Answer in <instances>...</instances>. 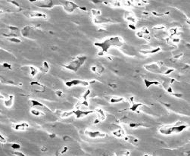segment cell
Here are the masks:
<instances>
[{"mask_svg": "<svg viewBox=\"0 0 190 156\" xmlns=\"http://www.w3.org/2000/svg\"><path fill=\"white\" fill-rule=\"evenodd\" d=\"M124 45V40L120 37H113L110 38H107L102 42L95 43L94 45L96 47L101 49V52L99 53V55L102 56L104 54H108L109 49L111 47L116 48H122Z\"/></svg>", "mask_w": 190, "mask_h": 156, "instance_id": "obj_1", "label": "cell"}, {"mask_svg": "<svg viewBox=\"0 0 190 156\" xmlns=\"http://www.w3.org/2000/svg\"><path fill=\"white\" fill-rule=\"evenodd\" d=\"M144 67L150 72L161 74L165 75H168L173 71H174V69L166 67L162 61H158L157 63H153V64H150V65H146L144 66Z\"/></svg>", "mask_w": 190, "mask_h": 156, "instance_id": "obj_2", "label": "cell"}, {"mask_svg": "<svg viewBox=\"0 0 190 156\" xmlns=\"http://www.w3.org/2000/svg\"><path fill=\"white\" fill-rule=\"evenodd\" d=\"M86 59L87 58L85 55H79L77 57H74L69 62L63 65V67L68 71H71L73 72H77L80 67L86 62Z\"/></svg>", "mask_w": 190, "mask_h": 156, "instance_id": "obj_3", "label": "cell"}, {"mask_svg": "<svg viewBox=\"0 0 190 156\" xmlns=\"http://www.w3.org/2000/svg\"><path fill=\"white\" fill-rule=\"evenodd\" d=\"M188 127V125L183 124H176L174 125H165L158 129L159 132L163 135H170L172 134H179Z\"/></svg>", "mask_w": 190, "mask_h": 156, "instance_id": "obj_4", "label": "cell"}, {"mask_svg": "<svg viewBox=\"0 0 190 156\" xmlns=\"http://www.w3.org/2000/svg\"><path fill=\"white\" fill-rule=\"evenodd\" d=\"M60 2L61 4V5L63 7V8H64L67 12H69V13H71L73 11H76L77 9H81V10L86 11V8H81L76 3L71 2V1H61Z\"/></svg>", "mask_w": 190, "mask_h": 156, "instance_id": "obj_5", "label": "cell"}, {"mask_svg": "<svg viewBox=\"0 0 190 156\" xmlns=\"http://www.w3.org/2000/svg\"><path fill=\"white\" fill-rule=\"evenodd\" d=\"M31 2L35 4L37 7L47 9L52 8L55 5H56V2L51 0H38V1H31Z\"/></svg>", "mask_w": 190, "mask_h": 156, "instance_id": "obj_6", "label": "cell"}, {"mask_svg": "<svg viewBox=\"0 0 190 156\" xmlns=\"http://www.w3.org/2000/svg\"><path fill=\"white\" fill-rule=\"evenodd\" d=\"M90 84L89 82L86 81V80H67L65 83V86L67 87L71 88L73 86H88Z\"/></svg>", "mask_w": 190, "mask_h": 156, "instance_id": "obj_7", "label": "cell"}, {"mask_svg": "<svg viewBox=\"0 0 190 156\" xmlns=\"http://www.w3.org/2000/svg\"><path fill=\"white\" fill-rule=\"evenodd\" d=\"M94 111H86L83 110L80 107H77L76 110H73V114H75V116L77 118H82L83 117L87 116V115L93 114Z\"/></svg>", "mask_w": 190, "mask_h": 156, "instance_id": "obj_8", "label": "cell"}, {"mask_svg": "<svg viewBox=\"0 0 190 156\" xmlns=\"http://www.w3.org/2000/svg\"><path fill=\"white\" fill-rule=\"evenodd\" d=\"M85 134L88 136L89 138L95 139V138H105L107 136L105 133H102L101 131H92V130H86L85 131Z\"/></svg>", "mask_w": 190, "mask_h": 156, "instance_id": "obj_9", "label": "cell"}, {"mask_svg": "<svg viewBox=\"0 0 190 156\" xmlns=\"http://www.w3.org/2000/svg\"><path fill=\"white\" fill-rule=\"evenodd\" d=\"M124 18L128 22L131 23L132 24H134L136 23L137 20H136V18L134 15V13L133 11H126L125 13H124Z\"/></svg>", "mask_w": 190, "mask_h": 156, "instance_id": "obj_10", "label": "cell"}, {"mask_svg": "<svg viewBox=\"0 0 190 156\" xmlns=\"http://www.w3.org/2000/svg\"><path fill=\"white\" fill-rule=\"evenodd\" d=\"M30 86L33 88V89L37 92H44L45 90V86H43L41 83H39L37 81H32L30 83Z\"/></svg>", "mask_w": 190, "mask_h": 156, "instance_id": "obj_11", "label": "cell"}, {"mask_svg": "<svg viewBox=\"0 0 190 156\" xmlns=\"http://www.w3.org/2000/svg\"><path fill=\"white\" fill-rule=\"evenodd\" d=\"M30 106L33 108H42V109H45V110H49V109L45 106V105H43V103L39 102L37 100H34V99H31L30 100Z\"/></svg>", "mask_w": 190, "mask_h": 156, "instance_id": "obj_12", "label": "cell"}, {"mask_svg": "<svg viewBox=\"0 0 190 156\" xmlns=\"http://www.w3.org/2000/svg\"><path fill=\"white\" fill-rule=\"evenodd\" d=\"M29 127V124L27 123H21V124H14L12 126V128L15 130L17 131H24Z\"/></svg>", "mask_w": 190, "mask_h": 156, "instance_id": "obj_13", "label": "cell"}, {"mask_svg": "<svg viewBox=\"0 0 190 156\" xmlns=\"http://www.w3.org/2000/svg\"><path fill=\"white\" fill-rule=\"evenodd\" d=\"M14 103V96L9 95L4 99V105L6 108H11Z\"/></svg>", "mask_w": 190, "mask_h": 156, "instance_id": "obj_14", "label": "cell"}, {"mask_svg": "<svg viewBox=\"0 0 190 156\" xmlns=\"http://www.w3.org/2000/svg\"><path fill=\"white\" fill-rule=\"evenodd\" d=\"M91 71H93V73L98 74V75H100L103 71H105V68L103 67L102 65H93L91 67Z\"/></svg>", "mask_w": 190, "mask_h": 156, "instance_id": "obj_15", "label": "cell"}, {"mask_svg": "<svg viewBox=\"0 0 190 156\" xmlns=\"http://www.w3.org/2000/svg\"><path fill=\"white\" fill-rule=\"evenodd\" d=\"M97 114V116H98V120L99 121L101 120H105L106 119V114L105 113V111L102 110L101 108H97L95 109V111H94Z\"/></svg>", "mask_w": 190, "mask_h": 156, "instance_id": "obj_16", "label": "cell"}, {"mask_svg": "<svg viewBox=\"0 0 190 156\" xmlns=\"http://www.w3.org/2000/svg\"><path fill=\"white\" fill-rule=\"evenodd\" d=\"M29 17L30 18H46L47 16L45 14L41 13V12H37V11H33L29 14Z\"/></svg>", "mask_w": 190, "mask_h": 156, "instance_id": "obj_17", "label": "cell"}, {"mask_svg": "<svg viewBox=\"0 0 190 156\" xmlns=\"http://www.w3.org/2000/svg\"><path fill=\"white\" fill-rule=\"evenodd\" d=\"M126 99H124V98L122 97H118V96H110L109 98V102L110 103H119V102H124Z\"/></svg>", "mask_w": 190, "mask_h": 156, "instance_id": "obj_18", "label": "cell"}, {"mask_svg": "<svg viewBox=\"0 0 190 156\" xmlns=\"http://www.w3.org/2000/svg\"><path fill=\"white\" fill-rule=\"evenodd\" d=\"M144 83H145L146 89H148L151 86H153V85L158 86L160 84V83L158 81H155V80H153L152 81V80H147V79L144 80Z\"/></svg>", "mask_w": 190, "mask_h": 156, "instance_id": "obj_19", "label": "cell"}, {"mask_svg": "<svg viewBox=\"0 0 190 156\" xmlns=\"http://www.w3.org/2000/svg\"><path fill=\"white\" fill-rule=\"evenodd\" d=\"M28 69H29V71H30V75L32 77H34L36 76V75L38 74V69L35 67L33 66H26Z\"/></svg>", "mask_w": 190, "mask_h": 156, "instance_id": "obj_20", "label": "cell"}, {"mask_svg": "<svg viewBox=\"0 0 190 156\" xmlns=\"http://www.w3.org/2000/svg\"><path fill=\"white\" fill-rule=\"evenodd\" d=\"M161 50V48L160 47H158V48H155L154 49H150V50H142V51H140V52H142V54H149V55H152V54H155L157 53L158 52H159Z\"/></svg>", "mask_w": 190, "mask_h": 156, "instance_id": "obj_21", "label": "cell"}, {"mask_svg": "<svg viewBox=\"0 0 190 156\" xmlns=\"http://www.w3.org/2000/svg\"><path fill=\"white\" fill-rule=\"evenodd\" d=\"M112 133H113L114 136H117V137H118V138L124 137V131L123 129H121V128H119V129H117V130H116L113 131Z\"/></svg>", "mask_w": 190, "mask_h": 156, "instance_id": "obj_22", "label": "cell"}, {"mask_svg": "<svg viewBox=\"0 0 190 156\" xmlns=\"http://www.w3.org/2000/svg\"><path fill=\"white\" fill-rule=\"evenodd\" d=\"M133 2V5H136V6H138V7H142V6H144V5H146L148 2V1H143V0H141V1H132Z\"/></svg>", "mask_w": 190, "mask_h": 156, "instance_id": "obj_23", "label": "cell"}, {"mask_svg": "<svg viewBox=\"0 0 190 156\" xmlns=\"http://www.w3.org/2000/svg\"><path fill=\"white\" fill-rule=\"evenodd\" d=\"M40 70H41V71H43V72H44V73L49 72V65L47 61H44V62L43 63V65H42V66H41V68H40Z\"/></svg>", "mask_w": 190, "mask_h": 156, "instance_id": "obj_24", "label": "cell"}, {"mask_svg": "<svg viewBox=\"0 0 190 156\" xmlns=\"http://www.w3.org/2000/svg\"><path fill=\"white\" fill-rule=\"evenodd\" d=\"M30 113H31L33 115H34V116H37V117L42 116V115L44 114V113H43L42 111H40L39 110H38V109H37V108H33V109H31Z\"/></svg>", "mask_w": 190, "mask_h": 156, "instance_id": "obj_25", "label": "cell"}, {"mask_svg": "<svg viewBox=\"0 0 190 156\" xmlns=\"http://www.w3.org/2000/svg\"><path fill=\"white\" fill-rule=\"evenodd\" d=\"M67 151H68V147L64 146V147H62L61 149H60L58 150V152H57V155L59 156V155H63V154L66 153Z\"/></svg>", "mask_w": 190, "mask_h": 156, "instance_id": "obj_26", "label": "cell"}, {"mask_svg": "<svg viewBox=\"0 0 190 156\" xmlns=\"http://www.w3.org/2000/svg\"><path fill=\"white\" fill-rule=\"evenodd\" d=\"M8 41L14 43H20L21 42V40L17 37H11V38H8Z\"/></svg>", "mask_w": 190, "mask_h": 156, "instance_id": "obj_27", "label": "cell"}, {"mask_svg": "<svg viewBox=\"0 0 190 156\" xmlns=\"http://www.w3.org/2000/svg\"><path fill=\"white\" fill-rule=\"evenodd\" d=\"M72 114H73V111H65V112L61 113V118H67V117H69V116H71Z\"/></svg>", "mask_w": 190, "mask_h": 156, "instance_id": "obj_28", "label": "cell"}, {"mask_svg": "<svg viewBox=\"0 0 190 156\" xmlns=\"http://www.w3.org/2000/svg\"><path fill=\"white\" fill-rule=\"evenodd\" d=\"M11 148H12L14 150H16V151H18L21 149V145L18 143H13L12 145H11Z\"/></svg>", "mask_w": 190, "mask_h": 156, "instance_id": "obj_29", "label": "cell"}, {"mask_svg": "<svg viewBox=\"0 0 190 156\" xmlns=\"http://www.w3.org/2000/svg\"><path fill=\"white\" fill-rule=\"evenodd\" d=\"M130 152L127 151H124V152H121L118 154H117V156H129Z\"/></svg>", "mask_w": 190, "mask_h": 156, "instance_id": "obj_30", "label": "cell"}, {"mask_svg": "<svg viewBox=\"0 0 190 156\" xmlns=\"http://www.w3.org/2000/svg\"><path fill=\"white\" fill-rule=\"evenodd\" d=\"M141 124H136V123H130L129 124V126L131 128H136L138 126H139Z\"/></svg>", "mask_w": 190, "mask_h": 156, "instance_id": "obj_31", "label": "cell"}, {"mask_svg": "<svg viewBox=\"0 0 190 156\" xmlns=\"http://www.w3.org/2000/svg\"><path fill=\"white\" fill-rule=\"evenodd\" d=\"M13 155H16V156H26V155H24L23 152H20V151H15V152H13Z\"/></svg>", "mask_w": 190, "mask_h": 156, "instance_id": "obj_32", "label": "cell"}, {"mask_svg": "<svg viewBox=\"0 0 190 156\" xmlns=\"http://www.w3.org/2000/svg\"><path fill=\"white\" fill-rule=\"evenodd\" d=\"M2 66L3 67H5V68H8V69H11V65L10 64H8V63L7 62H4L2 64Z\"/></svg>", "mask_w": 190, "mask_h": 156, "instance_id": "obj_33", "label": "cell"}, {"mask_svg": "<svg viewBox=\"0 0 190 156\" xmlns=\"http://www.w3.org/2000/svg\"><path fill=\"white\" fill-rule=\"evenodd\" d=\"M55 94H56V96H58V97H63V96H64V93H63V92L61 90H56L55 91Z\"/></svg>", "mask_w": 190, "mask_h": 156, "instance_id": "obj_34", "label": "cell"}, {"mask_svg": "<svg viewBox=\"0 0 190 156\" xmlns=\"http://www.w3.org/2000/svg\"><path fill=\"white\" fill-rule=\"evenodd\" d=\"M0 142H2V143L6 142V139H5L1 134H0Z\"/></svg>", "mask_w": 190, "mask_h": 156, "instance_id": "obj_35", "label": "cell"}, {"mask_svg": "<svg viewBox=\"0 0 190 156\" xmlns=\"http://www.w3.org/2000/svg\"><path fill=\"white\" fill-rule=\"evenodd\" d=\"M128 27H130L131 30H136V27L134 24H128Z\"/></svg>", "mask_w": 190, "mask_h": 156, "instance_id": "obj_36", "label": "cell"}, {"mask_svg": "<svg viewBox=\"0 0 190 156\" xmlns=\"http://www.w3.org/2000/svg\"><path fill=\"white\" fill-rule=\"evenodd\" d=\"M64 140L67 141V140H71V139L69 137V136H65L64 137Z\"/></svg>", "mask_w": 190, "mask_h": 156, "instance_id": "obj_37", "label": "cell"}, {"mask_svg": "<svg viewBox=\"0 0 190 156\" xmlns=\"http://www.w3.org/2000/svg\"><path fill=\"white\" fill-rule=\"evenodd\" d=\"M5 99V97L0 92V99Z\"/></svg>", "mask_w": 190, "mask_h": 156, "instance_id": "obj_38", "label": "cell"}, {"mask_svg": "<svg viewBox=\"0 0 190 156\" xmlns=\"http://www.w3.org/2000/svg\"><path fill=\"white\" fill-rule=\"evenodd\" d=\"M41 151H42V152H46V151H47V149L45 148V147H43L42 149H41Z\"/></svg>", "mask_w": 190, "mask_h": 156, "instance_id": "obj_39", "label": "cell"}, {"mask_svg": "<svg viewBox=\"0 0 190 156\" xmlns=\"http://www.w3.org/2000/svg\"><path fill=\"white\" fill-rule=\"evenodd\" d=\"M55 136H56V135H55V134H51V135H49V137H50V138H51V139L55 138Z\"/></svg>", "mask_w": 190, "mask_h": 156, "instance_id": "obj_40", "label": "cell"}, {"mask_svg": "<svg viewBox=\"0 0 190 156\" xmlns=\"http://www.w3.org/2000/svg\"><path fill=\"white\" fill-rule=\"evenodd\" d=\"M1 13H2V11H0V14H1Z\"/></svg>", "mask_w": 190, "mask_h": 156, "instance_id": "obj_41", "label": "cell"}, {"mask_svg": "<svg viewBox=\"0 0 190 156\" xmlns=\"http://www.w3.org/2000/svg\"></svg>", "mask_w": 190, "mask_h": 156, "instance_id": "obj_42", "label": "cell"}]
</instances>
